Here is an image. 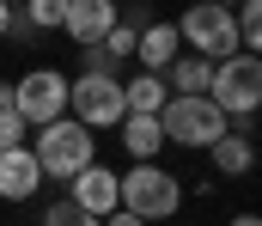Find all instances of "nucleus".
<instances>
[{
  "mask_svg": "<svg viewBox=\"0 0 262 226\" xmlns=\"http://www.w3.org/2000/svg\"><path fill=\"white\" fill-rule=\"evenodd\" d=\"M207 153H213V165H220L226 177H244V171L256 165V147H250L244 135H220V141H213Z\"/></svg>",
  "mask_w": 262,
  "mask_h": 226,
  "instance_id": "nucleus-15",
  "label": "nucleus"
},
{
  "mask_svg": "<svg viewBox=\"0 0 262 226\" xmlns=\"http://www.w3.org/2000/svg\"><path fill=\"white\" fill-rule=\"evenodd\" d=\"M207 98H213L226 116H250V110H262V55H226V61H213Z\"/></svg>",
  "mask_w": 262,
  "mask_h": 226,
  "instance_id": "nucleus-6",
  "label": "nucleus"
},
{
  "mask_svg": "<svg viewBox=\"0 0 262 226\" xmlns=\"http://www.w3.org/2000/svg\"><path fill=\"white\" fill-rule=\"evenodd\" d=\"M177 37H183V49H195L207 61L238 55V18H232V6H220V0H195V6L177 18Z\"/></svg>",
  "mask_w": 262,
  "mask_h": 226,
  "instance_id": "nucleus-2",
  "label": "nucleus"
},
{
  "mask_svg": "<svg viewBox=\"0 0 262 226\" xmlns=\"http://www.w3.org/2000/svg\"><path fill=\"white\" fill-rule=\"evenodd\" d=\"M232 226H262V214H238V220H232Z\"/></svg>",
  "mask_w": 262,
  "mask_h": 226,
  "instance_id": "nucleus-23",
  "label": "nucleus"
},
{
  "mask_svg": "<svg viewBox=\"0 0 262 226\" xmlns=\"http://www.w3.org/2000/svg\"><path fill=\"white\" fill-rule=\"evenodd\" d=\"M238 43L262 55V0H244V18H238Z\"/></svg>",
  "mask_w": 262,
  "mask_h": 226,
  "instance_id": "nucleus-16",
  "label": "nucleus"
},
{
  "mask_svg": "<svg viewBox=\"0 0 262 226\" xmlns=\"http://www.w3.org/2000/svg\"><path fill=\"white\" fill-rule=\"evenodd\" d=\"M37 165H43V177H73V171H85L92 159H98V147H92V129L85 122H67V116H55V122H43V135H37Z\"/></svg>",
  "mask_w": 262,
  "mask_h": 226,
  "instance_id": "nucleus-4",
  "label": "nucleus"
},
{
  "mask_svg": "<svg viewBox=\"0 0 262 226\" xmlns=\"http://www.w3.org/2000/svg\"><path fill=\"white\" fill-rule=\"evenodd\" d=\"M37 183H43V165H37L31 147H6L0 153V196H6V202L37 196Z\"/></svg>",
  "mask_w": 262,
  "mask_h": 226,
  "instance_id": "nucleus-10",
  "label": "nucleus"
},
{
  "mask_svg": "<svg viewBox=\"0 0 262 226\" xmlns=\"http://www.w3.org/2000/svg\"><path fill=\"white\" fill-rule=\"evenodd\" d=\"M0 110H12V86H0Z\"/></svg>",
  "mask_w": 262,
  "mask_h": 226,
  "instance_id": "nucleus-24",
  "label": "nucleus"
},
{
  "mask_svg": "<svg viewBox=\"0 0 262 226\" xmlns=\"http://www.w3.org/2000/svg\"><path fill=\"white\" fill-rule=\"evenodd\" d=\"M116 190H122V208L140 214V220H165V214H177V202H183V183H177L171 171H159L152 159H140L128 177H116Z\"/></svg>",
  "mask_w": 262,
  "mask_h": 226,
  "instance_id": "nucleus-5",
  "label": "nucleus"
},
{
  "mask_svg": "<svg viewBox=\"0 0 262 226\" xmlns=\"http://www.w3.org/2000/svg\"><path fill=\"white\" fill-rule=\"evenodd\" d=\"M6 25H12V6H6V0H0V37H6Z\"/></svg>",
  "mask_w": 262,
  "mask_h": 226,
  "instance_id": "nucleus-22",
  "label": "nucleus"
},
{
  "mask_svg": "<svg viewBox=\"0 0 262 226\" xmlns=\"http://www.w3.org/2000/svg\"><path fill=\"white\" fill-rule=\"evenodd\" d=\"M165 86H171V98H201L213 86V61L195 55V49H177V61L165 68Z\"/></svg>",
  "mask_w": 262,
  "mask_h": 226,
  "instance_id": "nucleus-11",
  "label": "nucleus"
},
{
  "mask_svg": "<svg viewBox=\"0 0 262 226\" xmlns=\"http://www.w3.org/2000/svg\"><path fill=\"white\" fill-rule=\"evenodd\" d=\"M110 25H116V0H67L61 31L79 43V49H98V43L110 37Z\"/></svg>",
  "mask_w": 262,
  "mask_h": 226,
  "instance_id": "nucleus-8",
  "label": "nucleus"
},
{
  "mask_svg": "<svg viewBox=\"0 0 262 226\" xmlns=\"http://www.w3.org/2000/svg\"><path fill=\"white\" fill-rule=\"evenodd\" d=\"M67 110H73V122H85L92 135L98 129H116L122 116H128V98H122V79H110V74H85L79 79H67Z\"/></svg>",
  "mask_w": 262,
  "mask_h": 226,
  "instance_id": "nucleus-3",
  "label": "nucleus"
},
{
  "mask_svg": "<svg viewBox=\"0 0 262 226\" xmlns=\"http://www.w3.org/2000/svg\"><path fill=\"white\" fill-rule=\"evenodd\" d=\"M159 122H165V147H213L226 135V110L207 92L201 98H165Z\"/></svg>",
  "mask_w": 262,
  "mask_h": 226,
  "instance_id": "nucleus-1",
  "label": "nucleus"
},
{
  "mask_svg": "<svg viewBox=\"0 0 262 226\" xmlns=\"http://www.w3.org/2000/svg\"><path fill=\"white\" fill-rule=\"evenodd\" d=\"M6 6H12V0H6Z\"/></svg>",
  "mask_w": 262,
  "mask_h": 226,
  "instance_id": "nucleus-26",
  "label": "nucleus"
},
{
  "mask_svg": "<svg viewBox=\"0 0 262 226\" xmlns=\"http://www.w3.org/2000/svg\"><path fill=\"white\" fill-rule=\"evenodd\" d=\"M116 129H122V147H128L134 159H152V153L165 147V122H159V116H134V110H128Z\"/></svg>",
  "mask_w": 262,
  "mask_h": 226,
  "instance_id": "nucleus-13",
  "label": "nucleus"
},
{
  "mask_svg": "<svg viewBox=\"0 0 262 226\" xmlns=\"http://www.w3.org/2000/svg\"><path fill=\"white\" fill-rule=\"evenodd\" d=\"M177 49H183V37H177V25H165V18L146 25V37L134 43V55L146 61V74H165V68L177 61Z\"/></svg>",
  "mask_w": 262,
  "mask_h": 226,
  "instance_id": "nucleus-12",
  "label": "nucleus"
},
{
  "mask_svg": "<svg viewBox=\"0 0 262 226\" xmlns=\"http://www.w3.org/2000/svg\"><path fill=\"white\" fill-rule=\"evenodd\" d=\"M67 202H79V208H85V214H98V220H104V214H116V208H122L116 171H104V165L92 159L85 171H73V196H67Z\"/></svg>",
  "mask_w": 262,
  "mask_h": 226,
  "instance_id": "nucleus-9",
  "label": "nucleus"
},
{
  "mask_svg": "<svg viewBox=\"0 0 262 226\" xmlns=\"http://www.w3.org/2000/svg\"><path fill=\"white\" fill-rule=\"evenodd\" d=\"M122 98H128L134 116H159V110H165V98H171V86H165V74H140V79L122 86Z\"/></svg>",
  "mask_w": 262,
  "mask_h": 226,
  "instance_id": "nucleus-14",
  "label": "nucleus"
},
{
  "mask_svg": "<svg viewBox=\"0 0 262 226\" xmlns=\"http://www.w3.org/2000/svg\"><path fill=\"white\" fill-rule=\"evenodd\" d=\"M25 12H31V25L49 31V25H61V18H67V0H25Z\"/></svg>",
  "mask_w": 262,
  "mask_h": 226,
  "instance_id": "nucleus-19",
  "label": "nucleus"
},
{
  "mask_svg": "<svg viewBox=\"0 0 262 226\" xmlns=\"http://www.w3.org/2000/svg\"><path fill=\"white\" fill-rule=\"evenodd\" d=\"M220 6H238V0H220Z\"/></svg>",
  "mask_w": 262,
  "mask_h": 226,
  "instance_id": "nucleus-25",
  "label": "nucleus"
},
{
  "mask_svg": "<svg viewBox=\"0 0 262 226\" xmlns=\"http://www.w3.org/2000/svg\"><path fill=\"white\" fill-rule=\"evenodd\" d=\"M43 226H104V220H98V214H85L79 202H55V208L43 214Z\"/></svg>",
  "mask_w": 262,
  "mask_h": 226,
  "instance_id": "nucleus-18",
  "label": "nucleus"
},
{
  "mask_svg": "<svg viewBox=\"0 0 262 226\" xmlns=\"http://www.w3.org/2000/svg\"><path fill=\"white\" fill-rule=\"evenodd\" d=\"M12 110H18L31 129L55 122V116L67 110V79L55 74V68H37V74H25L18 86H12Z\"/></svg>",
  "mask_w": 262,
  "mask_h": 226,
  "instance_id": "nucleus-7",
  "label": "nucleus"
},
{
  "mask_svg": "<svg viewBox=\"0 0 262 226\" xmlns=\"http://www.w3.org/2000/svg\"><path fill=\"white\" fill-rule=\"evenodd\" d=\"M25 129H31V122H25L18 110H0V153H6V147H25Z\"/></svg>",
  "mask_w": 262,
  "mask_h": 226,
  "instance_id": "nucleus-20",
  "label": "nucleus"
},
{
  "mask_svg": "<svg viewBox=\"0 0 262 226\" xmlns=\"http://www.w3.org/2000/svg\"><path fill=\"white\" fill-rule=\"evenodd\" d=\"M134 43H140V31H134V25H122V18H116V25H110V37H104L98 49H104L110 61H122V55H134Z\"/></svg>",
  "mask_w": 262,
  "mask_h": 226,
  "instance_id": "nucleus-17",
  "label": "nucleus"
},
{
  "mask_svg": "<svg viewBox=\"0 0 262 226\" xmlns=\"http://www.w3.org/2000/svg\"><path fill=\"white\" fill-rule=\"evenodd\" d=\"M104 226H152V220H140V214H128V208H116V214H104Z\"/></svg>",
  "mask_w": 262,
  "mask_h": 226,
  "instance_id": "nucleus-21",
  "label": "nucleus"
}]
</instances>
